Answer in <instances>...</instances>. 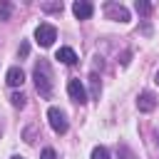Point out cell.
<instances>
[{
    "instance_id": "6da1fadb",
    "label": "cell",
    "mask_w": 159,
    "mask_h": 159,
    "mask_svg": "<svg viewBox=\"0 0 159 159\" xmlns=\"http://www.w3.org/2000/svg\"><path fill=\"white\" fill-rule=\"evenodd\" d=\"M32 80H35V87L40 92V97L50 99L52 97V70H50V62L47 60H40L32 70Z\"/></svg>"
},
{
    "instance_id": "7a4b0ae2",
    "label": "cell",
    "mask_w": 159,
    "mask_h": 159,
    "mask_svg": "<svg viewBox=\"0 0 159 159\" xmlns=\"http://www.w3.org/2000/svg\"><path fill=\"white\" fill-rule=\"evenodd\" d=\"M47 119H50V127H52L57 134H65L67 127H70L67 114H65L62 109H57V107H50V109H47Z\"/></svg>"
},
{
    "instance_id": "3957f363",
    "label": "cell",
    "mask_w": 159,
    "mask_h": 159,
    "mask_svg": "<svg viewBox=\"0 0 159 159\" xmlns=\"http://www.w3.org/2000/svg\"><path fill=\"white\" fill-rule=\"evenodd\" d=\"M35 40H37L40 47H50V45L57 40V30H55L52 25L42 22V25H37V30H35Z\"/></svg>"
},
{
    "instance_id": "277c9868",
    "label": "cell",
    "mask_w": 159,
    "mask_h": 159,
    "mask_svg": "<svg viewBox=\"0 0 159 159\" xmlns=\"http://www.w3.org/2000/svg\"><path fill=\"white\" fill-rule=\"evenodd\" d=\"M104 15L107 20H117V22H129V10L119 2H107L104 5Z\"/></svg>"
},
{
    "instance_id": "5b68a950",
    "label": "cell",
    "mask_w": 159,
    "mask_h": 159,
    "mask_svg": "<svg viewBox=\"0 0 159 159\" xmlns=\"http://www.w3.org/2000/svg\"><path fill=\"white\" fill-rule=\"evenodd\" d=\"M67 94H70V99L77 102V104H84V102H87V92H84V84H82L80 80H70V82H67Z\"/></svg>"
},
{
    "instance_id": "8992f818",
    "label": "cell",
    "mask_w": 159,
    "mask_h": 159,
    "mask_svg": "<svg viewBox=\"0 0 159 159\" xmlns=\"http://www.w3.org/2000/svg\"><path fill=\"white\" fill-rule=\"evenodd\" d=\"M72 12H75L77 20H89L92 12H94V5L87 2V0H77V2H72Z\"/></svg>"
},
{
    "instance_id": "52a82bcc",
    "label": "cell",
    "mask_w": 159,
    "mask_h": 159,
    "mask_svg": "<svg viewBox=\"0 0 159 159\" xmlns=\"http://www.w3.org/2000/svg\"><path fill=\"white\" fill-rule=\"evenodd\" d=\"M137 107H139V112H152L157 107V94L154 92H142L137 97Z\"/></svg>"
},
{
    "instance_id": "ba28073f",
    "label": "cell",
    "mask_w": 159,
    "mask_h": 159,
    "mask_svg": "<svg viewBox=\"0 0 159 159\" xmlns=\"http://www.w3.org/2000/svg\"><path fill=\"white\" fill-rule=\"evenodd\" d=\"M5 82H7L10 87H20V84L25 82V72H22L20 67H10L7 75H5Z\"/></svg>"
},
{
    "instance_id": "9c48e42d",
    "label": "cell",
    "mask_w": 159,
    "mask_h": 159,
    "mask_svg": "<svg viewBox=\"0 0 159 159\" xmlns=\"http://www.w3.org/2000/svg\"><path fill=\"white\" fill-rule=\"evenodd\" d=\"M55 57H57L60 62H65V65H75V62H77V55H75L72 47H60Z\"/></svg>"
},
{
    "instance_id": "30bf717a",
    "label": "cell",
    "mask_w": 159,
    "mask_h": 159,
    "mask_svg": "<svg viewBox=\"0 0 159 159\" xmlns=\"http://www.w3.org/2000/svg\"><path fill=\"white\" fill-rule=\"evenodd\" d=\"M99 92H102V84H99V77L92 72L89 75V94H92V99H99Z\"/></svg>"
},
{
    "instance_id": "8fae6325",
    "label": "cell",
    "mask_w": 159,
    "mask_h": 159,
    "mask_svg": "<svg viewBox=\"0 0 159 159\" xmlns=\"http://www.w3.org/2000/svg\"><path fill=\"white\" fill-rule=\"evenodd\" d=\"M134 10H137L142 17H147V15L152 12V2H147V0H137V2H134Z\"/></svg>"
},
{
    "instance_id": "7c38bea8",
    "label": "cell",
    "mask_w": 159,
    "mask_h": 159,
    "mask_svg": "<svg viewBox=\"0 0 159 159\" xmlns=\"http://www.w3.org/2000/svg\"><path fill=\"white\" fill-rule=\"evenodd\" d=\"M10 12H12V5L7 0H0V20H10Z\"/></svg>"
},
{
    "instance_id": "4fadbf2b",
    "label": "cell",
    "mask_w": 159,
    "mask_h": 159,
    "mask_svg": "<svg viewBox=\"0 0 159 159\" xmlns=\"http://www.w3.org/2000/svg\"><path fill=\"white\" fill-rule=\"evenodd\" d=\"M42 10L45 12H62V2H42Z\"/></svg>"
},
{
    "instance_id": "5bb4252c",
    "label": "cell",
    "mask_w": 159,
    "mask_h": 159,
    "mask_svg": "<svg viewBox=\"0 0 159 159\" xmlns=\"http://www.w3.org/2000/svg\"><path fill=\"white\" fill-rule=\"evenodd\" d=\"M10 104L12 107H25V94H20V92H15V94H10Z\"/></svg>"
},
{
    "instance_id": "9a60e30c",
    "label": "cell",
    "mask_w": 159,
    "mask_h": 159,
    "mask_svg": "<svg viewBox=\"0 0 159 159\" xmlns=\"http://www.w3.org/2000/svg\"><path fill=\"white\" fill-rule=\"evenodd\" d=\"M92 159H112V157H109V152L104 147H94L92 149Z\"/></svg>"
},
{
    "instance_id": "2e32d148",
    "label": "cell",
    "mask_w": 159,
    "mask_h": 159,
    "mask_svg": "<svg viewBox=\"0 0 159 159\" xmlns=\"http://www.w3.org/2000/svg\"><path fill=\"white\" fill-rule=\"evenodd\" d=\"M117 154H119V159H134V154H132L124 144H119V147H117Z\"/></svg>"
},
{
    "instance_id": "e0dca14e",
    "label": "cell",
    "mask_w": 159,
    "mask_h": 159,
    "mask_svg": "<svg viewBox=\"0 0 159 159\" xmlns=\"http://www.w3.org/2000/svg\"><path fill=\"white\" fill-rule=\"evenodd\" d=\"M35 132H37L35 127H27V129H25V134H22V137H25V142H27V144H32V142H35Z\"/></svg>"
},
{
    "instance_id": "ac0fdd59",
    "label": "cell",
    "mask_w": 159,
    "mask_h": 159,
    "mask_svg": "<svg viewBox=\"0 0 159 159\" xmlns=\"http://www.w3.org/2000/svg\"><path fill=\"white\" fill-rule=\"evenodd\" d=\"M40 159H57V154H55V149H42V154H40Z\"/></svg>"
},
{
    "instance_id": "d6986e66",
    "label": "cell",
    "mask_w": 159,
    "mask_h": 159,
    "mask_svg": "<svg viewBox=\"0 0 159 159\" xmlns=\"http://www.w3.org/2000/svg\"><path fill=\"white\" fill-rule=\"evenodd\" d=\"M27 52H30V47H27V42H22L20 45V57H27Z\"/></svg>"
},
{
    "instance_id": "ffe728a7",
    "label": "cell",
    "mask_w": 159,
    "mask_h": 159,
    "mask_svg": "<svg viewBox=\"0 0 159 159\" xmlns=\"http://www.w3.org/2000/svg\"><path fill=\"white\" fill-rule=\"evenodd\" d=\"M154 82H157V84H159V72H157V77H154Z\"/></svg>"
},
{
    "instance_id": "44dd1931",
    "label": "cell",
    "mask_w": 159,
    "mask_h": 159,
    "mask_svg": "<svg viewBox=\"0 0 159 159\" xmlns=\"http://www.w3.org/2000/svg\"><path fill=\"white\" fill-rule=\"evenodd\" d=\"M12 159H25V157H12Z\"/></svg>"
}]
</instances>
